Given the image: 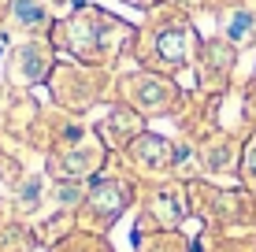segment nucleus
Here are the masks:
<instances>
[{
  "label": "nucleus",
  "instance_id": "nucleus-1",
  "mask_svg": "<svg viewBox=\"0 0 256 252\" xmlns=\"http://www.w3.org/2000/svg\"><path fill=\"white\" fill-rule=\"evenodd\" d=\"M134 160L145 163L148 171H160V167L171 163V145L160 141V137H152V134H145V137H138V145H134Z\"/></svg>",
  "mask_w": 256,
  "mask_h": 252
},
{
  "label": "nucleus",
  "instance_id": "nucleus-7",
  "mask_svg": "<svg viewBox=\"0 0 256 252\" xmlns=\"http://www.w3.org/2000/svg\"><path fill=\"white\" fill-rule=\"evenodd\" d=\"M126 4H138V7H145V4H152V0H126Z\"/></svg>",
  "mask_w": 256,
  "mask_h": 252
},
{
  "label": "nucleus",
  "instance_id": "nucleus-6",
  "mask_svg": "<svg viewBox=\"0 0 256 252\" xmlns=\"http://www.w3.org/2000/svg\"><path fill=\"white\" fill-rule=\"evenodd\" d=\"M245 175H249V178L256 182V149L249 152V160H245Z\"/></svg>",
  "mask_w": 256,
  "mask_h": 252
},
{
  "label": "nucleus",
  "instance_id": "nucleus-2",
  "mask_svg": "<svg viewBox=\"0 0 256 252\" xmlns=\"http://www.w3.org/2000/svg\"><path fill=\"white\" fill-rule=\"evenodd\" d=\"M119 182H100V186H93V193H90V208L96 215H104V219H112V215L122 208V201H126V193L122 189H116Z\"/></svg>",
  "mask_w": 256,
  "mask_h": 252
},
{
  "label": "nucleus",
  "instance_id": "nucleus-3",
  "mask_svg": "<svg viewBox=\"0 0 256 252\" xmlns=\"http://www.w3.org/2000/svg\"><path fill=\"white\" fill-rule=\"evenodd\" d=\"M186 41H190L186 30H167V33H160V56L167 59V63H182V59H186Z\"/></svg>",
  "mask_w": 256,
  "mask_h": 252
},
{
  "label": "nucleus",
  "instance_id": "nucleus-5",
  "mask_svg": "<svg viewBox=\"0 0 256 252\" xmlns=\"http://www.w3.org/2000/svg\"><path fill=\"white\" fill-rule=\"evenodd\" d=\"M15 15H19L22 26H38V22H41V7L34 4V0H22V4L15 7Z\"/></svg>",
  "mask_w": 256,
  "mask_h": 252
},
{
  "label": "nucleus",
  "instance_id": "nucleus-4",
  "mask_svg": "<svg viewBox=\"0 0 256 252\" xmlns=\"http://www.w3.org/2000/svg\"><path fill=\"white\" fill-rule=\"evenodd\" d=\"M252 26H256V19L249 11H234L230 22H226V37H230V41H245L252 33Z\"/></svg>",
  "mask_w": 256,
  "mask_h": 252
},
{
  "label": "nucleus",
  "instance_id": "nucleus-8",
  "mask_svg": "<svg viewBox=\"0 0 256 252\" xmlns=\"http://www.w3.org/2000/svg\"><path fill=\"white\" fill-rule=\"evenodd\" d=\"M0 4H4V0H0Z\"/></svg>",
  "mask_w": 256,
  "mask_h": 252
}]
</instances>
